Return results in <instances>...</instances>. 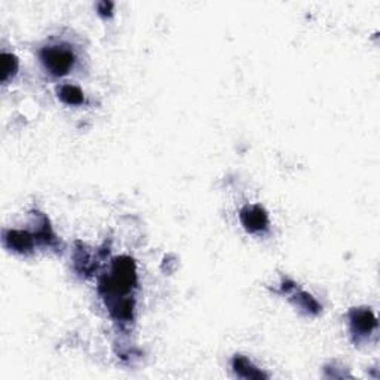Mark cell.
<instances>
[{"label": "cell", "mask_w": 380, "mask_h": 380, "mask_svg": "<svg viewBox=\"0 0 380 380\" xmlns=\"http://www.w3.org/2000/svg\"><path fill=\"white\" fill-rule=\"evenodd\" d=\"M135 285H137V270H135L134 260L122 256L113 260L110 275L99 279L98 289L104 297L115 298L130 294Z\"/></svg>", "instance_id": "obj_1"}, {"label": "cell", "mask_w": 380, "mask_h": 380, "mask_svg": "<svg viewBox=\"0 0 380 380\" xmlns=\"http://www.w3.org/2000/svg\"><path fill=\"white\" fill-rule=\"evenodd\" d=\"M39 58L43 69L52 76H66L75 67L76 54L69 45L52 43L43 47L39 52Z\"/></svg>", "instance_id": "obj_2"}, {"label": "cell", "mask_w": 380, "mask_h": 380, "mask_svg": "<svg viewBox=\"0 0 380 380\" xmlns=\"http://www.w3.org/2000/svg\"><path fill=\"white\" fill-rule=\"evenodd\" d=\"M349 322H351V331L357 339H363L370 336L373 330L377 327V318L370 311L368 307H358V309H352L349 312Z\"/></svg>", "instance_id": "obj_3"}, {"label": "cell", "mask_w": 380, "mask_h": 380, "mask_svg": "<svg viewBox=\"0 0 380 380\" xmlns=\"http://www.w3.org/2000/svg\"><path fill=\"white\" fill-rule=\"evenodd\" d=\"M239 219L244 228L250 233H261L269 228V217L261 205L244 206Z\"/></svg>", "instance_id": "obj_4"}, {"label": "cell", "mask_w": 380, "mask_h": 380, "mask_svg": "<svg viewBox=\"0 0 380 380\" xmlns=\"http://www.w3.org/2000/svg\"><path fill=\"white\" fill-rule=\"evenodd\" d=\"M3 242L9 250L20 252V254H29L34 246L32 235L24 230H5Z\"/></svg>", "instance_id": "obj_5"}, {"label": "cell", "mask_w": 380, "mask_h": 380, "mask_svg": "<svg viewBox=\"0 0 380 380\" xmlns=\"http://www.w3.org/2000/svg\"><path fill=\"white\" fill-rule=\"evenodd\" d=\"M232 368L233 372L237 373L238 377H242V379H261V377H266V375H263L260 372L259 368H256L254 366H252L251 361L246 357H241V355H237L233 358L232 361Z\"/></svg>", "instance_id": "obj_6"}, {"label": "cell", "mask_w": 380, "mask_h": 380, "mask_svg": "<svg viewBox=\"0 0 380 380\" xmlns=\"http://www.w3.org/2000/svg\"><path fill=\"white\" fill-rule=\"evenodd\" d=\"M58 97L61 102L67 106H80L85 103V95L82 93V89L76 85H61L58 88Z\"/></svg>", "instance_id": "obj_7"}, {"label": "cell", "mask_w": 380, "mask_h": 380, "mask_svg": "<svg viewBox=\"0 0 380 380\" xmlns=\"http://www.w3.org/2000/svg\"><path fill=\"white\" fill-rule=\"evenodd\" d=\"M18 67H20V62H18V58L14 56V54L9 52H2V82L8 84L18 71Z\"/></svg>", "instance_id": "obj_8"}, {"label": "cell", "mask_w": 380, "mask_h": 380, "mask_svg": "<svg viewBox=\"0 0 380 380\" xmlns=\"http://www.w3.org/2000/svg\"><path fill=\"white\" fill-rule=\"evenodd\" d=\"M98 14L103 16H110L113 11V3L112 2H99L98 3Z\"/></svg>", "instance_id": "obj_9"}]
</instances>
